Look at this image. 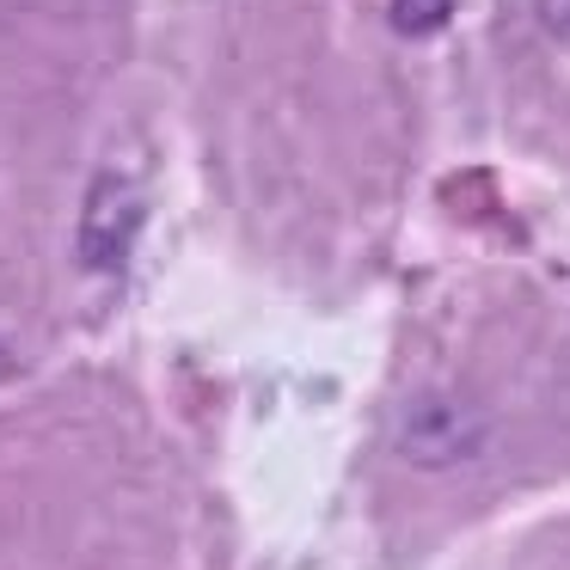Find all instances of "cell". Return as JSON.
Wrapping results in <instances>:
<instances>
[{
    "label": "cell",
    "instance_id": "6da1fadb",
    "mask_svg": "<svg viewBox=\"0 0 570 570\" xmlns=\"http://www.w3.org/2000/svg\"><path fill=\"white\" fill-rule=\"evenodd\" d=\"M491 448L497 417L454 386H430V393L405 399V411L393 417V454L417 472H466Z\"/></svg>",
    "mask_w": 570,
    "mask_h": 570
},
{
    "label": "cell",
    "instance_id": "7a4b0ae2",
    "mask_svg": "<svg viewBox=\"0 0 570 570\" xmlns=\"http://www.w3.org/2000/svg\"><path fill=\"white\" fill-rule=\"evenodd\" d=\"M148 222V197H141V173L136 166H99V178L87 185L80 203V227H75V258L92 276H117L136 252V234Z\"/></svg>",
    "mask_w": 570,
    "mask_h": 570
},
{
    "label": "cell",
    "instance_id": "3957f363",
    "mask_svg": "<svg viewBox=\"0 0 570 570\" xmlns=\"http://www.w3.org/2000/svg\"><path fill=\"white\" fill-rule=\"evenodd\" d=\"M454 7L460 0H393V26L405 38H430V31H442L454 19Z\"/></svg>",
    "mask_w": 570,
    "mask_h": 570
},
{
    "label": "cell",
    "instance_id": "277c9868",
    "mask_svg": "<svg viewBox=\"0 0 570 570\" xmlns=\"http://www.w3.org/2000/svg\"><path fill=\"white\" fill-rule=\"evenodd\" d=\"M540 19L552 31H570V0H540Z\"/></svg>",
    "mask_w": 570,
    "mask_h": 570
},
{
    "label": "cell",
    "instance_id": "5b68a950",
    "mask_svg": "<svg viewBox=\"0 0 570 570\" xmlns=\"http://www.w3.org/2000/svg\"><path fill=\"white\" fill-rule=\"evenodd\" d=\"M19 362H13V344H7V337H0V381H7V374H13Z\"/></svg>",
    "mask_w": 570,
    "mask_h": 570
}]
</instances>
